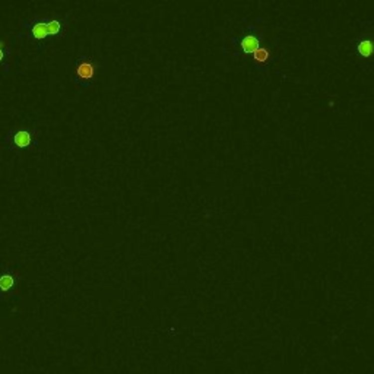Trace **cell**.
I'll return each mask as SVG.
<instances>
[{
    "instance_id": "5b68a950",
    "label": "cell",
    "mask_w": 374,
    "mask_h": 374,
    "mask_svg": "<svg viewBox=\"0 0 374 374\" xmlns=\"http://www.w3.org/2000/svg\"><path fill=\"white\" fill-rule=\"evenodd\" d=\"M66 26V21L62 19H47V34L48 35H60L63 32V28Z\"/></svg>"
},
{
    "instance_id": "3957f363",
    "label": "cell",
    "mask_w": 374,
    "mask_h": 374,
    "mask_svg": "<svg viewBox=\"0 0 374 374\" xmlns=\"http://www.w3.org/2000/svg\"><path fill=\"white\" fill-rule=\"evenodd\" d=\"M23 26L28 29V34L35 41H43L48 37L47 34V19H31L23 23Z\"/></svg>"
},
{
    "instance_id": "6da1fadb",
    "label": "cell",
    "mask_w": 374,
    "mask_h": 374,
    "mask_svg": "<svg viewBox=\"0 0 374 374\" xmlns=\"http://www.w3.org/2000/svg\"><path fill=\"white\" fill-rule=\"evenodd\" d=\"M34 132L26 130V129H16V130H10L4 137V143L9 146L10 151H16V149H28L31 148L34 143H37V140H34L32 137Z\"/></svg>"
},
{
    "instance_id": "7a4b0ae2",
    "label": "cell",
    "mask_w": 374,
    "mask_h": 374,
    "mask_svg": "<svg viewBox=\"0 0 374 374\" xmlns=\"http://www.w3.org/2000/svg\"><path fill=\"white\" fill-rule=\"evenodd\" d=\"M97 73V66L94 60L88 56H82L78 59L76 67H75V81L76 84H81L84 87H88L91 81L95 78Z\"/></svg>"
},
{
    "instance_id": "9c48e42d",
    "label": "cell",
    "mask_w": 374,
    "mask_h": 374,
    "mask_svg": "<svg viewBox=\"0 0 374 374\" xmlns=\"http://www.w3.org/2000/svg\"><path fill=\"white\" fill-rule=\"evenodd\" d=\"M4 57H6V53H4V48H1L0 47V63L4 60Z\"/></svg>"
},
{
    "instance_id": "277c9868",
    "label": "cell",
    "mask_w": 374,
    "mask_h": 374,
    "mask_svg": "<svg viewBox=\"0 0 374 374\" xmlns=\"http://www.w3.org/2000/svg\"><path fill=\"white\" fill-rule=\"evenodd\" d=\"M243 53L246 54H253L259 47H260V41L257 40V37L254 35H246L240 43Z\"/></svg>"
},
{
    "instance_id": "ba28073f",
    "label": "cell",
    "mask_w": 374,
    "mask_h": 374,
    "mask_svg": "<svg viewBox=\"0 0 374 374\" xmlns=\"http://www.w3.org/2000/svg\"><path fill=\"white\" fill-rule=\"evenodd\" d=\"M269 56H270V53H269L267 48L259 47V48L253 53V60H254L256 63H264V62H267Z\"/></svg>"
},
{
    "instance_id": "52a82bcc",
    "label": "cell",
    "mask_w": 374,
    "mask_h": 374,
    "mask_svg": "<svg viewBox=\"0 0 374 374\" xmlns=\"http://www.w3.org/2000/svg\"><path fill=\"white\" fill-rule=\"evenodd\" d=\"M357 50H358V54L363 56V57H370L372 56V51H373V44L370 40H361L358 45H357Z\"/></svg>"
},
{
    "instance_id": "8992f818",
    "label": "cell",
    "mask_w": 374,
    "mask_h": 374,
    "mask_svg": "<svg viewBox=\"0 0 374 374\" xmlns=\"http://www.w3.org/2000/svg\"><path fill=\"white\" fill-rule=\"evenodd\" d=\"M13 285H15V276H13V273H10L9 270L3 272L0 275V291L1 292H7V291H10L13 288Z\"/></svg>"
}]
</instances>
